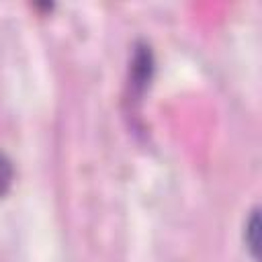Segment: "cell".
I'll return each mask as SVG.
<instances>
[{
    "label": "cell",
    "mask_w": 262,
    "mask_h": 262,
    "mask_svg": "<svg viewBox=\"0 0 262 262\" xmlns=\"http://www.w3.org/2000/svg\"><path fill=\"white\" fill-rule=\"evenodd\" d=\"M258 213L254 211L252 213V217H250V223L246 225V244H248V248L252 250V254L256 256V252H258Z\"/></svg>",
    "instance_id": "cell-1"
},
{
    "label": "cell",
    "mask_w": 262,
    "mask_h": 262,
    "mask_svg": "<svg viewBox=\"0 0 262 262\" xmlns=\"http://www.w3.org/2000/svg\"><path fill=\"white\" fill-rule=\"evenodd\" d=\"M12 184V164L6 156L0 154V194H4Z\"/></svg>",
    "instance_id": "cell-2"
}]
</instances>
